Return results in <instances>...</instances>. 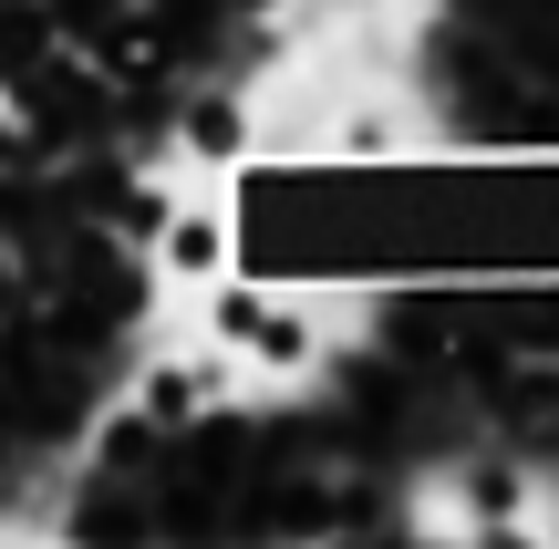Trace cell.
<instances>
[{
    "label": "cell",
    "mask_w": 559,
    "mask_h": 549,
    "mask_svg": "<svg viewBox=\"0 0 559 549\" xmlns=\"http://www.w3.org/2000/svg\"><path fill=\"white\" fill-rule=\"evenodd\" d=\"M260 311H270V290L239 281V270H218V281H207V353H228V363H239V343L260 332Z\"/></svg>",
    "instance_id": "5b68a950"
},
{
    "label": "cell",
    "mask_w": 559,
    "mask_h": 549,
    "mask_svg": "<svg viewBox=\"0 0 559 549\" xmlns=\"http://www.w3.org/2000/svg\"><path fill=\"white\" fill-rule=\"evenodd\" d=\"M249 145H260V135H249V104L239 94H187V115H177V156L187 166H218V177H228V166H249Z\"/></svg>",
    "instance_id": "277c9868"
},
{
    "label": "cell",
    "mask_w": 559,
    "mask_h": 549,
    "mask_svg": "<svg viewBox=\"0 0 559 549\" xmlns=\"http://www.w3.org/2000/svg\"><path fill=\"white\" fill-rule=\"evenodd\" d=\"M145 249H156V281H166V290H207L228 260H239V228H228L218 198H177Z\"/></svg>",
    "instance_id": "7a4b0ae2"
},
{
    "label": "cell",
    "mask_w": 559,
    "mask_h": 549,
    "mask_svg": "<svg viewBox=\"0 0 559 549\" xmlns=\"http://www.w3.org/2000/svg\"><path fill=\"white\" fill-rule=\"evenodd\" d=\"M228 353H156V363L135 373V426L145 435H187V426H207V415L228 405Z\"/></svg>",
    "instance_id": "6da1fadb"
},
{
    "label": "cell",
    "mask_w": 559,
    "mask_h": 549,
    "mask_svg": "<svg viewBox=\"0 0 559 549\" xmlns=\"http://www.w3.org/2000/svg\"><path fill=\"white\" fill-rule=\"evenodd\" d=\"M311 363H321V322H311L300 301H270L260 332L239 343V373H260V384H300Z\"/></svg>",
    "instance_id": "3957f363"
},
{
    "label": "cell",
    "mask_w": 559,
    "mask_h": 549,
    "mask_svg": "<svg viewBox=\"0 0 559 549\" xmlns=\"http://www.w3.org/2000/svg\"><path fill=\"white\" fill-rule=\"evenodd\" d=\"M332 156L383 166V156H394V115H383V104H342V115H332Z\"/></svg>",
    "instance_id": "8992f818"
},
{
    "label": "cell",
    "mask_w": 559,
    "mask_h": 549,
    "mask_svg": "<svg viewBox=\"0 0 559 549\" xmlns=\"http://www.w3.org/2000/svg\"><path fill=\"white\" fill-rule=\"evenodd\" d=\"M166 207H177V177H135V187H124V239H156Z\"/></svg>",
    "instance_id": "52a82bcc"
}]
</instances>
